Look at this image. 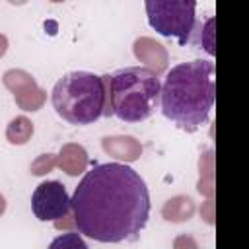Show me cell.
Here are the masks:
<instances>
[{
	"instance_id": "5",
	"label": "cell",
	"mask_w": 249,
	"mask_h": 249,
	"mask_svg": "<svg viewBox=\"0 0 249 249\" xmlns=\"http://www.w3.org/2000/svg\"><path fill=\"white\" fill-rule=\"evenodd\" d=\"M150 25L163 37H175L181 45H187L195 31V8L193 0H146L144 2Z\"/></svg>"
},
{
	"instance_id": "14",
	"label": "cell",
	"mask_w": 249,
	"mask_h": 249,
	"mask_svg": "<svg viewBox=\"0 0 249 249\" xmlns=\"http://www.w3.org/2000/svg\"><path fill=\"white\" fill-rule=\"evenodd\" d=\"M45 101H47V91L43 88H37L35 91L27 93V95H23L19 99H16L18 107L23 109V111H39L45 105Z\"/></svg>"
},
{
	"instance_id": "1",
	"label": "cell",
	"mask_w": 249,
	"mask_h": 249,
	"mask_svg": "<svg viewBox=\"0 0 249 249\" xmlns=\"http://www.w3.org/2000/svg\"><path fill=\"white\" fill-rule=\"evenodd\" d=\"M78 233L101 243L136 239L150 216L144 179L124 163H99L84 175L70 198Z\"/></svg>"
},
{
	"instance_id": "7",
	"label": "cell",
	"mask_w": 249,
	"mask_h": 249,
	"mask_svg": "<svg viewBox=\"0 0 249 249\" xmlns=\"http://www.w3.org/2000/svg\"><path fill=\"white\" fill-rule=\"evenodd\" d=\"M132 51H134V56L146 64L148 70H152L154 74H161L165 72L167 64H169V54H167V49L158 43L156 39L152 37H138L132 45Z\"/></svg>"
},
{
	"instance_id": "4",
	"label": "cell",
	"mask_w": 249,
	"mask_h": 249,
	"mask_svg": "<svg viewBox=\"0 0 249 249\" xmlns=\"http://www.w3.org/2000/svg\"><path fill=\"white\" fill-rule=\"evenodd\" d=\"M53 107L60 119L70 124H91L103 117L105 86L103 78L91 72L76 70L64 74L53 88Z\"/></svg>"
},
{
	"instance_id": "8",
	"label": "cell",
	"mask_w": 249,
	"mask_h": 249,
	"mask_svg": "<svg viewBox=\"0 0 249 249\" xmlns=\"http://www.w3.org/2000/svg\"><path fill=\"white\" fill-rule=\"evenodd\" d=\"M101 146L109 156L123 161H134L142 156V144L134 136H105Z\"/></svg>"
},
{
	"instance_id": "20",
	"label": "cell",
	"mask_w": 249,
	"mask_h": 249,
	"mask_svg": "<svg viewBox=\"0 0 249 249\" xmlns=\"http://www.w3.org/2000/svg\"><path fill=\"white\" fill-rule=\"evenodd\" d=\"M4 212H6V198L0 195V216H2Z\"/></svg>"
},
{
	"instance_id": "10",
	"label": "cell",
	"mask_w": 249,
	"mask_h": 249,
	"mask_svg": "<svg viewBox=\"0 0 249 249\" xmlns=\"http://www.w3.org/2000/svg\"><path fill=\"white\" fill-rule=\"evenodd\" d=\"M2 80H4V86L14 93L16 99H19V97H23V95H27V93H31L39 88L35 78L29 72L19 70V68H12V70L4 72Z\"/></svg>"
},
{
	"instance_id": "17",
	"label": "cell",
	"mask_w": 249,
	"mask_h": 249,
	"mask_svg": "<svg viewBox=\"0 0 249 249\" xmlns=\"http://www.w3.org/2000/svg\"><path fill=\"white\" fill-rule=\"evenodd\" d=\"M212 25H214V19L210 18V19L206 21V25H204V33L208 35V41L204 43V49H206L210 54H214V41H212V35H214V31H212Z\"/></svg>"
},
{
	"instance_id": "9",
	"label": "cell",
	"mask_w": 249,
	"mask_h": 249,
	"mask_svg": "<svg viewBox=\"0 0 249 249\" xmlns=\"http://www.w3.org/2000/svg\"><path fill=\"white\" fill-rule=\"evenodd\" d=\"M56 165L68 173V175H80L82 171H86L88 167V152L84 150V146L68 142L60 148L58 156H56Z\"/></svg>"
},
{
	"instance_id": "6",
	"label": "cell",
	"mask_w": 249,
	"mask_h": 249,
	"mask_svg": "<svg viewBox=\"0 0 249 249\" xmlns=\"http://www.w3.org/2000/svg\"><path fill=\"white\" fill-rule=\"evenodd\" d=\"M33 214L41 222H58L70 212V196L60 181H43L31 195Z\"/></svg>"
},
{
	"instance_id": "16",
	"label": "cell",
	"mask_w": 249,
	"mask_h": 249,
	"mask_svg": "<svg viewBox=\"0 0 249 249\" xmlns=\"http://www.w3.org/2000/svg\"><path fill=\"white\" fill-rule=\"evenodd\" d=\"M173 249H198V243L195 241L193 235L183 233V235H177V237H175V241H173Z\"/></svg>"
},
{
	"instance_id": "11",
	"label": "cell",
	"mask_w": 249,
	"mask_h": 249,
	"mask_svg": "<svg viewBox=\"0 0 249 249\" xmlns=\"http://www.w3.org/2000/svg\"><path fill=\"white\" fill-rule=\"evenodd\" d=\"M193 214H195V202L191 196L185 195H177L169 198L161 208V216L167 222H185L193 218Z\"/></svg>"
},
{
	"instance_id": "3",
	"label": "cell",
	"mask_w": 249,
	"mask_h": 249,
	"mask_svg": "<svg viewBox=\"0 0 249 249\" xmlns=\"http://www.w3.org/2000/svg\"><path fill=\"white\" fill-rule=\"evenodd\" d=\"M101 78L105 86L103 117L115 115L124 123H140L156 111L161 84L152 70L144 66H126Z\"/></svg>"
},
{
	"instance_id": "18",
	"label": "cell",
	"mask_w": 249,
	"mask_h": 249,
	"mask_svg": "<svg viewBox=\"0 0 249 249\" xmlns=\"http://www.w3.org/2000/svg\"><path fill=\"white\" fill-rule=\"evenodd\" d=\"M200 214H202V218H204L208 224H212V200H208V208H206V210L200 208Z\"/></svg>"
},
{
	"instance_id": "15",
	"label": "cell",
	"mask_w": 249,
	"mask_h": 249,
	"mask_svg": "<svg viewBox=\"0 0 249 249\" xmlns=\"http://www.w3.org/2000/svg\"><path fill=\"white\" fill-rule=\"evenodd\" d=\"M54 165H56V156L54 154H43L31 163V173L33 175H45V173L53 171Z\"/></svg>"
},
{
	"instance_id": "13",
	"label": "cell",
	"mask_w": 249,
	"mask_h": 249,
	"mask_svg": "<svg viewBox=\"0 0 249 249\" xmlns=\"http://www.w3.org/2000/svg\"><path fill=\"white\" fill-rule=\"evenodd\" d=\"M49 249H88V245L78 231H66V233L54 237L51 241Z\"/></svg>"
},
{
	"instance_id": "19",
	"label": "cell",
	"mask_w": 249,
	"mask_h": 249,
	"mask_svg": "<svg viewBox=\"0 0 249 249\" xmlns=\"http://www.w3.org/2000/svg\"><path fill=\"white\" fill-rule=\"evenodd\" d=\"M6 51H8V37L4 33H0V58L6 54Z\"/></svg>"
},
{
	"instance_id": "2",
	"label": "cell",
	"mask_w": 249,
	"mask_h": 249,
	"mask_svg": "<svg viewBox=\"0 0 249 249\" xmlns=\"http://www.w3.org/2000/svg\"><path fill=\"white\" fill-rule=\"evenodd\" d=\"M212 60H191L173 66L160 91L163 115L187 132L198 130L210 115L216 97Z\"/></svg>"
},
{
	"instance_id": "12",
	"label": "cell",
	"mask_w": 249,
	"mask_h": 249,
	"mask_svg": "<svg viewBox=\"0 0 249 249\" xmlns=\"http://www.w3.org/2000/svg\"><path fill=\"white\" fill-rule=\"evenodd\" d=\"M33 136V123L25 117V115H19V117H14L8 126H6V140L14 146H23L29 142V138Z\"/></svg>"
}]
</instances>
